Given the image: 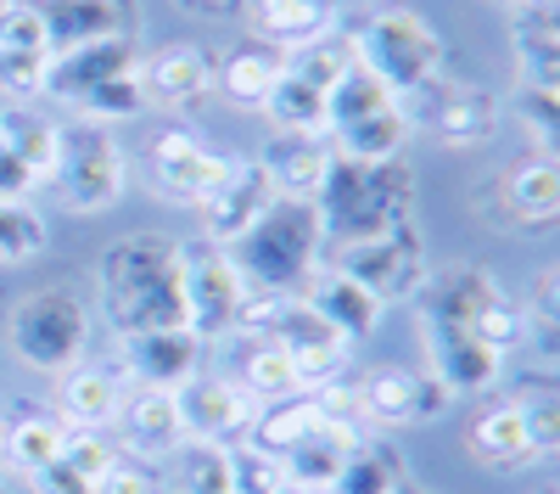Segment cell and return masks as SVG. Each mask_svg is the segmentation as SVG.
<instances>
[{"label":"cell","instance_id":"277c9868","mask_svg":"<svg viewBox=\"0 0 560 494\" xmlns=\"http://www.w3.org/2000/svg\"><path fill=\"white\" fill-rule=\"evenodd\" d=\"M415 309L427 321H454L471 326L482 343H493L499 354H516L527 343V309L516 292H504V282L488 264H448L432 269L427 287L415 292Z\"/></svg>","mask_w":560,"mask_h":494},{"label":"cell","instance_id":"484cf974","mask_svg":"<svg viewBox=\"0 0 560 494\" xmlns=\"http://www.w3.org/2000/svg\"><path fill=\"white\" fill-rule=\"evenodd\" d=\"M140 73H147L152 102H163V107H197L213 90V57L202 51V45H191V39L163 45L158 57L140 62Z\"/></svg>","mask_w":560,"mask_h":494},{"label":"cell","instance_id":"11a10c76","mask_svg":"<svg viewBox=\"0 0 560 494\" xmlns=\"http://www.w3.org/2000/svg\"><path fill=\"white\" fill-rule=\"evenodd\" d=\"M420 494H443V489H420Z\"/></svg>","mask_w":560,"mask_h":494},{"label":"cell","instance_id":"db71d44e","mask_svg":"<svg viewBox=\"0 0 560 494\" xmlns=\"http://www.w3.org/2000/svg\"><path fill=\"white\" fill-rule=\"evenodd\" d=\"M287 494H308V489H292V483H287ZM325 494H337V489H325Z\"/></svg>","mask_w":560,"mask_h":494},{"label":"cell","instance_id":"ac0fdd59","mask_svg":"<svg viewBox=\"0 0 560 494\" xmlns=\"http://www.w3.org/2000/svg\"><path fill=\"white\" fill-rule=\"evenodd\" d=\"M174 399H179L185 438H202V444H236V438H247V427H253V416H258V399H253L236 377H208V371H197Z\"/></svg>","mask_w":560,"mask_h":494},{"label":"cell","instance_id":"f35d334b","mask_svg":"<svg viewBox=\"0 0 560 494\" xmlns=\"http://www.w3.org/2000/svg\"><path fill=\"white\" fill-rule=\"evenodd\" d=\"M79 107V118L84 124H124V118H140V113H147L152 107V90H147V73H118V79H107V84H96V90H90V96H79L73 102Z\"/></svg>","mask_w":560,"mask_h":494},{"label":"cell","instance_id":"6f0895ef","mask_svg":"<svg viewBox=\"0 0 560 494\" xmlns=\"http://www.w3.org/2000/svg\"><path fill=\"white\" fill-rule=\"evenodd\" d=\"M0 438H7V427H0Z\"/></svg>","mask_w":560,"mask_h":494},{"label":"cell","instance_id":"30bf717a","mask_svg":"<svg viewBox=\"0 0 560 494\" xmlns=\"http://www.w3.org/2000/svg\"><path fill=\"white\" fill-rule=\"evenodd\" d=\"M179 298H185V332H197V343H224L242 332L247 282L224 248L213 242L179 248Z\"/></svg>","mask_w":560,"mask_h":494},{"label":"cell","instance_id":"ab89813d","mask_svg":"<svg viewBox=\"0 0 560 494\" xmlns=\"http://www.w3.org/2000/svg\"><path fill=\"white\" fill-rule=\"evenodd\" d=\"M353 62H359V57H353V39H348L342 28H331V34L298 45V51H287V68H292L303 84H314V90H331Z\"/></svg>","mask_w":560,"mask_h":494},{"label":"cell","instance_id":"60d3db41","mask_svg":"<svg viewBox=\"0 0 560 494\" xmlns=\"http://www.w3.org/2000/svg\"><path fill=\"white\" fill-rule=\"evenodd\" d=\"M258 404H269V399H292V393H303L298 388V371H292V359H287V348L280 343H269V337H258L253 348H247V359H242V377H236Z\"/></svg>","mask_w":560,"mask_h":494},{"label":"cell","instance_id":"91938a15","mask_svg":"<svg viewBox=\"0 0 560 494\" xmlns=\"http://www.w3.org/2000/svg\"><path fill=\"white\" fill-rule=\"evenodd\" d=\"M0 7H7V0H0Z\"/></svg>","mask_w":560,"mask_h":494},{"label":"cell","instance_id":"816d5d0a","mask_svg":"<svg viewBox=\"0 0 560 494\" xmlns=\"http://www.w3.org/2000/svg\"><path fill=\"white\" fill-rule=\"evenodd\" d=\"M522 7H538V12H560V0H522Z\"/></svg>","mask_w":560,"mask_h":494},{"label":"cell","instance_id":"f546056e","mask_svg":"<svg viewBox=\"0 0 560 494\" xmlns=\"http://www.w3.org/2000/svg\"><path fill=\"white\" fill-rule=\"evenodd\" d=\"M510 45H516V84H560V12L516 7Z\"/></svg>","mask_w":560,"mask_h":494},{"label":"cell","instance_id":"9a60e30c","mask_svg":"<svg viewBox=\"0 0 560 494\" xmlns=\"http://www.w3.org/2000/svg\"><path fill=\"white\" fill-rule=\"evenodd\" d=\"M420 348H427V371L448 388V399H471L499 388L504 377V354L493 343H482L471 326H454V321H427L420 314Z\"/></svg>","mask_w":560,"mask_h":494},{"label":"cell","instance_id":"bcb514c9","mask_svg":"<svg viewBox=\"0 0 560 494\" xmlns=\"http://www.w3.org/2000/svg\"><path fill=\"white\" fill-rule=\"evenodd\" d=\"M45 68H51V57H18V51H0V96H7V102L45 96Z\"/></svg>","mask_w":560,"mask_h":494},{"label":"cell","instance_id":"4316f807","mask_svg":"<svg viewBox=\"0 0 560 494\" xmlns=\"http://www.w3.org/2000/svg\"><path fill=\"white\" fill-rule=\"evenodd\" d=\"M118 404H124V382H118L113 371H102V366H73V371H62V388H57V422H62V427L113 433Z\"/></svg>","mask_w":560,"mask_h":494},{"label":"cell","instance_id":"1f68e13d","mask_svg":"<svg viewBox=\"0 0 560 494\" xmlns=\"http://www.w3.org/2000/svg\"><path fill=\"white\" fill-rule=\"evenodd\" d=\"M409 472H404V449L387 433H364L348 449V467L337 478V494H404Z\"/></svg>","mask_w":560,"mask_h":494},{"label":"cell","instance_id":"2e32d148","mask_svg":"<svg viewBox=\"0 0 560 494\" xmlns=\"http://www.w3.org/2000/svg\"><path fill=\"white\" fill-rule=\"evenodd\" d=\"M230 152H213L202 147L197 135H185V129H168L152 141V192H163L168 203H185V208H202L219 186H224V174H230Z\"/></svg>","mask_w":560,"mask_h":494},{"label":"cell","instance_id":"5bb4252c","mask_svg":"<svg viewBox=\"0 0 560 494\" xmlns=\"http://www.w3.org/2000/svg\"><path fill=\"white\" fill-rule=\"evenodd\" d=\"M364 404V427L370 433H404V427H427L448 411V388L432 371L415 366H382L359 382Z\"/></svg>","mask_w":560,"mask_h":494},{"label":"cell","instance_id":"ba28073f","mask_svg":"<svg viewBox=\"0 0 560 494\" xmlns=\"http://www.w3.org/2000/svg\"><path fill=\"white\" fill-rule=\"evenodd\" d=\"M51 186L62 192V203L73 214H107V208H118V197L129 186V158L113 141L107 124H84V118L62 124Z\"/></svg>","mask_w":560,"mask_h":494},{"label":"cell","instance_id":"d590c367","mask_svg":"<svg viewBox=\"0 0 560 494\" xmlns=\"http://www.w3.org/2000/svg\"><path fill=\"white\" fill-rule=\"evenodd\" d=\"M62 438H68V427H62L57 416H18V422L7 427V438H0V461L18 467V472L28 478V472H39V467L62 461Z\"/></svg>","mask_w":560,"mask_h":494},{"label":"cell","instance_id":"74e56055","mask_svg":"<svg viewBox=\"0 0 560 494\" xmlns=\"http://www.w3.org/2000/svg\"><path fill=\"white\" fill-rule=\"evenodd\" d=\"M45 248H51V225H45V214L34 208V197L0 203V269L28 264V259H39Z\"/></svg>","mask_w":560,"mask_h":494},{"label":"cell","instance_id":"8fae6325","mask_svg":"<svg viewBox=\"0 0 560 494\" xmlns=\"http://www.w3.org/2000/svg\"><path fill=\"white\" fill-rule=\"evenodd\" d=\"M404 113H409V124L438 135L443 147H482V141H493V129L504 118L499 96L488 84L448 79V73H438L432 84H420L415 96H404Z\"/></svg>","mask_w":560,"mask_h":494},{"label":"cell","instance_id":"603a6c76","mask_svg":"<svg viewBox=\"0 0 560 494\" xmlns=\"http://www.w3.org/2000/svg\"><path fill=\"white\" fill-rule=\"evenodd\" d=\"M298 298H303V303H308V309H314L342 343L376 337V332H382V314H387V303H376L359 282H348L342 269H314V276L298 287Z\"/></svg>","mask_w":560,"mask_h":494},{"label":"cell","instance_id":"e575fe53","mask_svg":"<svg viewBox=\"0 0 560 494\" xmlns=\"http://www.w3.org/2000/svg\"><path fill=\"white\" fill-rule=\"evenodd\" d=\"M264 113H269V124H275L280 135H319V141H325V90L303 84L292 68L275 79Z\"/></svg>","mask_w":560,"mask_h":494},{"label":"cell","instance_id":"9f6ffc18","mask_svg":"<svg viewBox=\"0 0 560 494\" xmlns=\"http://www.w3.org/2000/svg\"><path fill=\"white\" fill-rule=\"evenodd\" d=\"M404 494H420V489H404Z\"/></svg>","mask_w":560,"mask_h":494},{"label":"cell","instance_id":"4fadbf2b","mask_svg":"<svg viewBox=\"0 0 560 494\" xmlns=\"http://www.w3.org/2000/svg\"><path fill=\"white\" fill-rule=\"evenodd\" d=\"M258 337H269V343L287 348V359H292V371H298V388H303V393H314V388H325V382H342L348 348H353V343H342L331 326H325L303 298H280Z\"/></svg>","mask_w":560,"mask_h":494},{"label":"cell","instance_id":"8992f818","mask_svg":"<svg viewBox=\"0 0 560 494\" xmlns=\"http://www.w3.org/2000/svg\"><path fill=\"white\" fill-rule=\"evenodd\" d=\"M90 332H96V321H90V303L73 287H34L7 309V348L45 377L84 366Z\"/></svg>","mask_w":560,"mask_h":494},{"label":"cell","instance_id":"d4e9b609","mask_svg":"<svg viewBox=\"0 0 560 494\" xmlns=\"http://www.w3.org/2000/svg\"><path fill=\"white\" fill-rule=\"evenodd\" d=\"M287 73V51H275L264 39H242L213 62V90L230 102V107H247V113H264L275 79Z\"/></svg>","mask_w":560,"mask_h":494},{"label":"cell","instance_id":"4dcf8cb0","mask_svg":"<svg viewBox=\"0 0 560 494\" xmlns=\"http://www.w3.org/2000/svg\"><path fill=\"white\" fill-rule=\"evenodd\" d=\"M359 438H364V433L325 422L314 438H303L298 449H287V456H280V467H287V483H292V489H308V494L337 489V478H342V467H348V449H353Z\"/></svg>","mask_w":560,"mask_h":494},{"label":"cell","instance_id":"6da1fadb","mask_svg":"<svg viewBox=\"0 0 560 494\" xmlns=\"http://www.w3.org/2000/svg\"><path fill=\"white\" fill-rule=\"evenodd\" d=\"M96 292L102 314L118 337L152 332V326H185V298H179V242L158 231L118 237L96 259Z\"/></svg>","mask_w":560,"mask_h":494},{"label":"cell","instance_id":"44dd1931","mask_svg":"<svg viewBox=\"0 0 560 494\" xmlns=\"http://www.w3.org/2000/svg\"><path fill=\"white\" fill-rule=\"evenodd\" d=\"M269 203H275V186H269L264 163H258V158H236V163H230V174H224V186L197 208V214H202V242L230 248Z\"/></svg>","mask_w":560,"mask_h":494},{"label":"cell","instance_id":"9c48e42d","mask_svg":"<svg viewBox=\"0 0 560 494\" xmlns=\"http://www.w3.org/2000/svg\"><path fill=\"white\" fill-rule=\"evenodd\" d=\"M331 269L359 282L376 303H415V292L432 276V253H427V237H420L415 219H409V225H393V231H376V237L337 242Z\"/></svg>","mask_w":560,"mask_h":494},{"label":"cell","instance_id":"681fc988","mask_svg":"<svg viewBox=\"0 0 560 494\" xmlns=\"http://www.w3.org/2000/svg\"><path fill=\"white\" fill-rule=\"evenodd\" d=\"M39 192V180L28 174V163L0 141V203H12V197H34Z\"/></svg>","mask_w":560,"mask_h":494},{"label":"cell","instance_id":"3957f363","mask_svg":"<svg viewBox=\"0 0 560 494\" xmlns=\"http://www.w3.org/2000/svg\"><path fill=\"white\" fill-rule=\"evenodd\" d=\"M415 197H420V180L409 158H387V163L331 158V169H325L319 192H314V208L325 219V237L359 242V237L393 231V225H409Z\"/></svg>","mask_w":560,"mask_h":494},{"label":"cell","instance_id":"f1b7e54d","mask_svg":"<svg viewBox=\"0 0 560 494\" xmlns=\"http://www.w3.org/2000/svg\"><path fill=\"white\" fill-rule=\"evenodd\" d=\"M331 147L319 141V135H280V141H269V152L258 158L275 197H314L325 169H331Z\"/></svg>","mask_w":560,"mask_h":494},{"label":"cell","instance_id":"b9f144b4","mask_svg":"<svg viewBox=\"0 0 560 494\" xmlns=\"http://www.w3.org/2000/svg\"><path fill=\"white\" fill-rule=\"evenodd\" d=\"M516 124L538 158H555L560 147V84H516Z\"/></svg>","mask_w":560,"mask_h":494},{"label":"cell","instance_id":"7402d4cb","mask_svg":"<svg viewBox=\"0 0 560 494\" xmlns=\"http://www.w3.org/2000/svg\"><path fill=\"white\" fill-rule=\"evenodd\" d=\"M140 62V39H96V45H73V51H57L51 68H45V96L57 102H79L90 96L96 84L118 79V73H135Z\"/></svg>","mask_w":560,"mask_h":494},{"label":"cell","instance_id":"7a4b0ae2","mask_svg":"<svg viewBox=\"0 0 560 494\" xmlns=\"http://www.w3.org/2000/svg\"><path fill=\"white\" fill-rule=\"evenodd\" d=\"M224 253L242 269L247 292L298 298V287L325 259V219H319L314 197H275Z\"/></svg>","mask_w":560,"mask_h":494},{"label":"cell","instance_id":"ffe728a7","mask_svg":"<svg viewBox=\"0 0 560 494\" xmlns=\"http://www.w3.org/2000/svg\"><path fill=\"white\" fill-rule=\"evenodd\" d=\"M118 348H124V371H129L135 388L179 393L202 371V348L208 343H197V332H185V326H152V332L118 337Z\"/></svg>","mask_w":560,"mask_h":494},{"label":"cell","instance_id":"c3c4849f","mask_svg":"<svg viewBox=\"0 0 560 494\" xmlns=\"http://www.w3.org/2000/svg\"><path fill=\"white\" fill-rule=\"evenodd\" d=\"M28 489H34V494H96V483H84L68 461H51V467L28 472Z\"/></svg>","mask_w":560,"mask_h":494},{"label":"cell","instance_id":"83f0119b","mask_svg":"<svg viewBox=\"0 0 560 494\" xmlns=\"http://www.w3.org/2000/svg\"><path fill=\"white\" fill-rule=\"evenodd\" d=\"M247 12H253V39L275 45V51H298V45L337 28L331 0H247Z\"/></svg>","mask_w":560,"mask_h":494},{"label":"cell","instance_id":"e0dca14e","mask_svg":"<svg viewBox=\"0 0 560 494\" xmlns=\"http://www.w3.org/2000/svg\"><path fill=\"white\" fill-rule=\"evenodd\" d=\"M34 12L45 23L51 57L96 39H140V28H147L140 0H34Z\"/></svg>","mask_w":560,"mask_h":494},{"label":"cell","instance_id":"f6af8a7d","mask_svg":"<svg viewBox=\"0 0 560 494\" xmlns=\"http://www.w3.org/2000/svg\"><path fill=\"white\" fill-rule=\"evenodd\" d=\"M0 51L51 57V45H45V23H39V12H34V0H7V7H0Z\"/></svg>","mask_w":560,"mask_h":494},{"label":"cell","instance_id":"cb8c5ba5","mask_svg":"<svg viewBox=\"0 0 560 494\" xmlns=\"http://www.w3.org/2000/svg\"><path fill=\"white\" fill-rule=\"evenodd\" d=\"M465 444H471V456L488 467V472H522L538 461V444H533V427H527V411L522 399H493L488 411L471 422V433H465Z\"/></svg>","mask_w":560,"mask_h":494},{"label":"cell","instance_id":"7dc6e473","mask_svg":"<svg viewBox=\"0 0 560 494\" xmlns=\"http://www.w3.org/2000/svg\"><path fill=\"white\" fill-rule=\"evenodd\" d=\"M96 494H163V483H158V472H152V467H140V461H118V467L96 483Z\"/></svg>","mask_w":560,"mask_h":494},{"label":"cell","instance_id":"d6986e66","mask_svg":"<svg viewBox=\"0 0 560 494\" xmlns=\"http://www.w3.org/2000/svg\"><path fill=\"white\" fill-rule=\"evenodd\" d=\"M113 438H118V449H124V461H140V467L168 461L174 449L185 444L179 399L163 393V388H135V393H124L118 422H113Z\"/></svg>","mask_w":560,"mask_h":494},{"label":"cell","instance_id":"52a82bcc","mask_svg":"<svg viewBox=\"0 0 560 494\" xmlns=\"http://www.w3.org/2000/svg\"><path fill=\"white\" fill-rule=\"evenodd\" d=\"M348 39H353L359 68L376 73L398 102L415 96L420 84H432V79L443 73V34L420 18V12H404V7L370 12Z\"/></svg>","mask_w":560,"mask_h":494},{"label":"cell","instance_id":"836d02e7","mask_svg":"<svg viewBox=\"0 0 560 494\" xmlns=\"http://www.w3.org/2000/svg\"><path fill=\"white\" fill-rule=\"evenodd\" d=\"M325 427V411L314 393H292V399H269L258 404V416L247 427V438L258 449H269V456H287V449H298L303 438H314Z\"/></svg>","mask_w":560,"mask_h":494},{"label":"cell","instance_id":"f5cc1de1","mask_svg":"<svg viewBox=\"0 0 560 494\" xmlns=\"http://www.w3.org/2000/svg\"><path fill=\"white\" fill-rule=\"evenodd\" d=\"M493 7H510V12H516V7H522V0H493Z\"/></svg>","mask_w":560,"mask_h":494},{"label":"cell","instance_id":"ee69618b","mask_svg":"<svg viewBox=\"0 0 560 494\" xmlns=\"http://www.w3.org/2000/svg\"><path fill=\"white\" fill-rule=\"evenodd\" d=\"M62 461L84 478V483H102L118 461H124V449H118V438L113 433H90V427H68V438H62Z\"/></svg>","mask_w":560,"mask_h":494},{"label":"cell","instance_id":"5b68a950","mask_svg":"<svg viewBox=\"0 0 560 494\" xmlns=\"http://www.w3.org/2000/svg\"><path fill=\"white\" fill-rule=\"evenodd\" d=\"M409 129L415 124H409L404 102L359 62L325 90V141H337V158H353V163L404 158Z\"/></svg>","mask_w":560,"mask_h":494},{"label":"cell","instance_id":"7bdbcfd3","mask_svg":"<svg viewBox=\"0 0 560 494\" xmlns=\"http://www.w3.org/2000/svg\"><path fill=\"white\" fill-rule=\"evenodd\" d=\"M230 494H287V467L280 456L258 449L253 438L230 444Z\"/></svg>","mask_w":560,"mask_h":494},{"label":"cell","instance_id":"f907efd6","mask_svg":"<svg viewBox=\"0 0 560 494\" xmlns=\"http://www.w3.org/2000/svg\"><path fill=\"white\" fill-rule=\"evenodd\" d=\"M185 12H208V18H230V12H247V0H179Z\"/></svg>","mask_w":560,"mask_h":494},{"label":"cell","instance_id":"7c38bea8","mask_svg":"<svg viewBox=\"0 0 560 494\" xmlns=\"http://www.w3.org/2000/svg\"><path fill=\"white\" fill-rule=\"evenodd\" d=\"M477 214L493 231H549L560 219V163L555 158H522L488 180V192L477 197Z\"/></svg>","mask_w":560,"mask_h":494},{"label":"cell","instance_id":"d6a6232c","mask_svg":"<svg viewBox=\"0 0 560 494\" xmlns=\"http://www.w3.org/2000/svg\"><path fill=\"white\" fill-rule=\"evenodd\" d=\"M0 141H7L28 174L39 180V186H51V169H57V141H62V124L57 118H45L23 102H0Z\"/></svg>","mask_w":560,"mask_h":494},{"label":"cell","instance_id":"680465c9","mask_svg":"<svg viewBox=\"0 0 560 494\" xmlns=\"http://www.w3.org/2000/svg\"><path fill=\"white\" fill-rule=\"evenodd\" d=\"M544 494H555V489H544Z\"/></svg>","mask_w":560,"mask_h":494},{"label":"cell","instance_id":"8d00e7d4","mask_svg":"<svg viewBox=\"0 0 560 494\" xmlns=\"http://www.w3.org/2000/svg\"><path fill=\"white\" fill-rule=\"evenodd\" d=\"M168 461H174V494H230V444L185 438Z\"/></svg>","mask_w":560,"mask_h":494}]
</instances>
